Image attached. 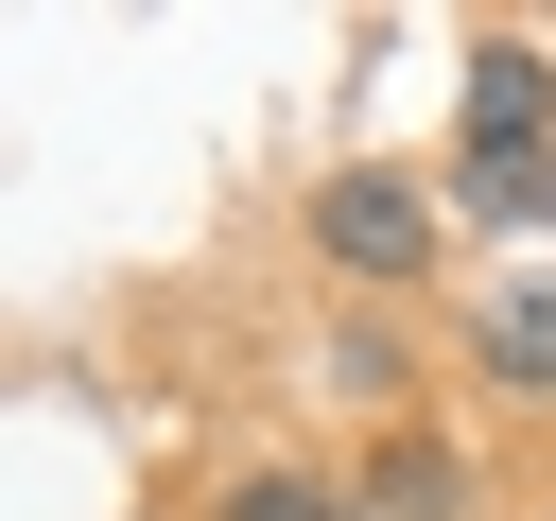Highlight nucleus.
<instances>
[{
	"label": "nucleus",
	"mask_w": 556,
	"mask_h": 521,
	"mask_svg": "<svg viewBox=\"0 0 556 521\" xmlns=\"http://www.w3.org/2000/svg\"><path fill=\"white\" fill-rule=\"evenodd\" d=\"M434 243H452V191L400 174V156H348V174L313 191V260H330V278H417Z\"/></svg>",
	"instance_id": "1"
},
{
	"label": "nucleus",
	"mask_w": 556,
	"mask_h": 521,
	"mask_svg": "<svg viewBox=\"0 0 556 521\" xmlns=\"http://www.w3.org/2000/svg\"><path fill=\"white\" fill-rule=\"evenodd\" d=\"M521 156H556V69L521 35H486L469 52V104H452V174H521Z\"/></svg>",
	"instance_id": "2"
},
{
	"label": "nucleus",
	"mask_w": 556,
	"mask_h": 521,
	"mask_svg": "<svg viewBox=\"0 0 556 521\" xmlns=\"http://www.w3.org/2000/svg\"><path fill=\"white\" fill-rule=\"evenodd\" d=\"M365 521H469V452H452V434H382Z\"/></svg>",
	"instance_id": "3"
},
{
	"label": "nucleus",
	"mask_w": 556,
	"mask_h": 521,
	"mask_svg": "<svg viewBox=\"0 0 556 521\" xmlns=\"http://www.w3.org/2000/svg\"><path fill=\"white\" fill-rule=\"evenodd\" d=\"M469 347H486V382H504V399H556V278L486 295V313H469Z\"/></svg>",
	"instance_id": "4"
},
{
	"label": "nucleus",
	"mask_w": 556,
	"mask_h": 521,
	"mask_svg": "<svg viewBox=\"0 0 556 521\" xmlns=\"http://www.w3.org/2000/svg\"><path fill=\"white\" fill-rule=\"evenodd\" d=\"M208 521H348V486H313V469H226Z\"/></svg>",
	"instance_id": "5"
},
{
	"label": "nucleus",
	"mask_w": 556,
	"mask_h": 521,
	"mask_svg": "<svg viewBox=\"0 0 556 521\" xmlns=\"http://www.w3.org/2000/svg\"><path fill=\"white\" fill-rule=\"evenodd\" d=\"M556 208V156H521V174H452V226H539Z\"/></svg>",
	"instance_id": "6"
}]
</instances>
